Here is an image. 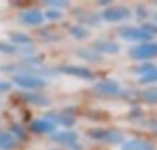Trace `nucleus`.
I'll use <instances>...</instances> for the list:
<instances>
[{
	"label": "nucleus",
	"instance_id": "nucleus-1",
	"mask_svg": "<svg viewBox=\"0 0 157 150\" xmlns=\"http://www.w3.org/2000/svg\"><path fill=\"white\" fill-rule=\"evenodd\" d=\"M15 83L24 88H37V86L42 84L41 79H36V78H29V76H17L15 78Z\"/></svg>",
	"mask_w": 157,
	"mask_h": 150
},
{
	"label": "nucleus",
	"instance_id": "nucleus-2",
	"mask_svg": "<svg viewBox=\"0 0 157 150\" xmlns=\"http://www.w3.org/2000/svg\"><path fill=\"white\" fill-rule=\"evenodd\" d=\"M24 21L27 22V24H39V22L42 21V15L39 14L37 10H31L24 15Z\"/></svg>",
	"mask_w": 157,
	"mask_h": 150
},
{
	"label": "nucleus",
	"instance_id": "nucleus-3",
	"mask_svg": "<svg viewBox=\"0 0 157 150\" xmlns=\"http://www.w3.org/2000/svg\"><path fill=\"white\" fill-rule=\"evenodd\" d=\"M15 145V138L9 133H2L0 135V147H4V148H10V147Z\"/></svg>",
	"mask_w": 157,
	"mask_h": 150
}]
</instances>
